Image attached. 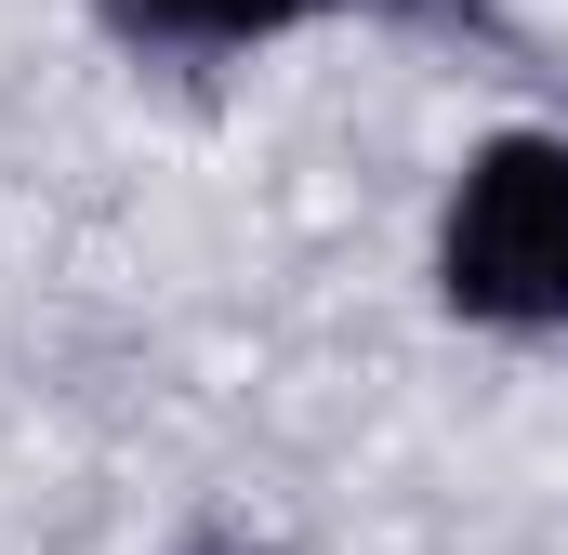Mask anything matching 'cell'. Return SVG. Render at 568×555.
Wrapping results in <instances>:
<instances>
[{
  "mask_svg": "<svg viewBox=\"0 0 568 555\" xmlns=\"http://www.w3.org/2000/svg\"><path fill=\"white\" fill-rule=\"evenodd\" d=\"M317 13H344V0H93V27L133 53H252V40H291Z\"/></svg>",
  "mask_w": 568,
  "mask_h": 555,
  "instance_id": "2",
  "label": "cell"
},
{
  "mask_svg": "<svg viewBox=\"0 0 568 555\" xmlns=\"http://www.w3.org/2000/svg\"><path fill=\"white\" fill-rule=\"evenodd\" d=\"M185 555H278V543H252L239 516H212V529H199V543H185Z\"/></svg>",
  "mask_w": 568,
  "mask_h": 555,
  "instance_id": "3",
  "label": "cell"
},
{
  "mask_svg": "<svg viewBox=\"0 0 568 555\" xmlns=\"http://www.w3.org/2000/svg\"><path fill=\"white\" fill-rule=\"evenodd\" d=\"M436 304L503 344H568V133L503 120L436 199Z\"/></svg>",
  "mask_w": 568,
  "mask_h": 555,
  "instance_id": "1",
  "label": "cell"
}]
</instances>
